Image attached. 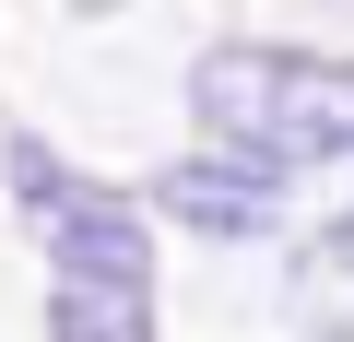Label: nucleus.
<instances>
[{"mask_svg":"<svg viewBox=\"0 0 354 342\" xmlns=\"http://www.w3.org/2000/svg\"><path fill=\"white\" fill-rule=\"evenodd\" d=\"M0 165H12V201L48 248V283H153V225L142 201H118L106 178H83V165H59L36 130L0 142Z\"/></svg>","mask_w":354,"mask_h":342,"instance_id":"obj_2","label":"nucleus"},{"mask_svg":"<svg viewBox=\"0 0 354 342\" xmlns=\"http://www.w3.org/2000/svg\"><path fill=\"white\" fill-rule=\"evenodd\" d=\"M71 12H118V0H71Z\"/></svg>","mask_w":354,"mask_h":342,"instance_id":"obj_6","label":"nucleus"},{"mask_svg":"<svg viewBox=\"0 0 354 342\" xmlns=\"http://www.w3.org/2000/svg\"><path fill=\"white\" fill-rule=\"evenodd\" d=\"M153 213L236 248V236H272L283 225V178H260V165H236V153H201V165H165V178H153Z\"/></svg>","mask_w":354,"mask_h":342,"instance_id":"obj_3","label":"nucleus"},{"mask_svg":"<svg viewBox=\"0 0 354 342\" xmlns=\"http://www.w3.org/2000/svg\"><path fill=\"white\" fill-rule=\"evenodd\" d=\"M283 307H295V330H307V342H354V213H342V225H319V236L295 248Z\"/></svg>","mask_w":354,"mask_h":342,"instance_id":"obj_4","label":"nucleus"},{"mask_svg":"<svg viewBox=\"0 0 354 342\" xmlns=\"http://www.w3.org/2000/svg\"><path fill=\"white\" fill-rule=\"evenodd\" d=\"M48 342H153V283H48Z\"/></svg>","mask_w":354,"mask_h":342,"instance_id":"obj_5","label":"nucleus"},{"mask_svg":"<svg viewBox=\"0 0 354 342\" xmlns=\"http://www.w3.org/2000/svg\"><path fill=\"white\" fill-rule=\"evenodd\" d=\"M189 118L236 165H260V178L330 165V153H354V59H319V48H213L189 71Z\"/></svg>","mask_w":354,"mask_h":342,"instance_id":"obj_1","label":"nucleus"}]
</instances>
